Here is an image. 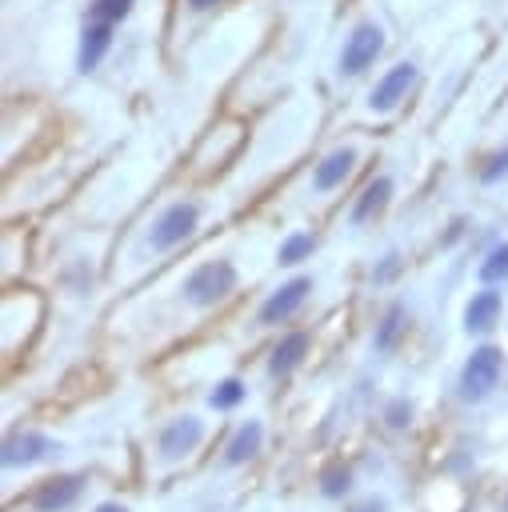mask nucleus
Segmentation results:
<instances>
[{
    "label": "nucleus",
    "instance_id": "aec40b11",
    "mask_svg": "<svg viewBox=\"0 0 508 512\" xmlns=\"http://www.w3.org/2000/svg\"><path fill=\"white\" fill-rule=\"evenodd\" d=\"M348 484H352V472L348 468H324V476H320V492L324 496H344L348 492Z\"/></svg>",
    "mask_w": 508,
    "mask_h": 512
},
{
    "label": "nucleus",
    "instance_id": "ddd939ff",
    "mask_svg": "<svg viewBox=\"0 0 508 512\" xmlns=\"http://www.w3.org/2000/svg\"><path fill=\"white\" fill-rule=\"evenodd\" d=\"M308 356V332H288L276 348H272V360H268V372L272 376H288L300 360Z\"/></svg>",
    "mask_w": 508,
    "mask_h": 512
},
{
    "label": "nucleus",
    "instance_id": "5701e85b",
    "mask_svg": "<svg viewBox=\"0 0 508 512\" xmlns=\"http://www.w3.org/2000/svg\"><path fill=\"white\" fill-rule=\"evenodd\" d=\"M384 420H388L392 428H404V424L412 420V404H408V400H392V404L384 408Z\"/></svg>",
    "mask_w": 508,
    "mask_h": 512
},
{
    "label": "nucleus",
    "instance_id": "b1692460",
    "mask_svg": "<svg viewBox=\"0 0 508 512\" xmlns=\"http://www.w3.org/2000/svg\"><path fill=\"white\" fill-rule=\"evenodd\" d=\"M216 4H220V0H188L192 12H208V8H216Z\"/></svg>",
    "mask_w": 508,
    "mask_h": 512
},
{
    "label": "nucleus",
    "instance_id": "412c9836",
    "mask_svg": "<svg viewBox=\"0 0 508 512\" xmlns=\"http://www.w3.org/2000/svg\"><path fill=\"white\" fill-rule=\"evenodd\" d=\"M132 4H136V0H92V16L116 24V20H124V16L132 12Z\"/></svg>",
    "mask_w": 508,
    "mask_h": 512
},
{
    "label": "nucleus",
    "instance_id": "9b49d317",
    "mask_svg": "<svg viewBox=\"0 0 508 512\" xmlns=\"http://www.w3.org/2000/svg\"><path fill=\"white\" fill-rule=\"evenodd\" d=\"M352 168H356V148H336V152H328V156L316 164V172H312V188H316V192H332L336 184L348 180Z\"/></svg>",
    "mask_w": 508,
    "mask_h": 512
},
{
    "label": "nucleus",
    "instance_id": "4be33fe9",
    "mask_svg": "<svg viewBox=\"0 0 508 512\" xmlns=\"http://www.w3.org/2000/svg\"><path fill=\"white\" fill-rule=\"evenodd\" d=\"M504 172H508V148H504V152H492V156L484 160V168H480V180H484V184H496Z\"/></svg>",
    "mask_w": 508,
    "mask_h": 512
},
{
    "label": "nucleus",
    "instance_id": "6ab92c4d",
    "mask_svg": "<svg viewBox=\"0 0 508 512\" xmlns=\"http://www.w3.org/2000/svg\"><path fill=\"white\" fill-rule=\"evenodd\" d=\"M208 400H212V408H236V404L244 400V384H240L236 376H228V380L216 384V392H212Z\"/></svg>",
    "mask_w": 508,
    "mask_h": 512
},
{
    "label": "nucleus",
    "instance_id": "0eeeda50",
    "mask_svg": "<svg viewBox=\"0 0 508 512\" xmlns=\"http://www.w3.org/2000/svg\"><path fill=\"white\" fill-rule=\"evenodd\" d=\"M200 440H204V420L180 416V420H172V424L160 432V456H164V460H180V456H188Z\"/></svg>",
    "mask_w": 508,
    "mask_h": 512
},
{
    "label": "nucleus",
    "instance_id": "7ed1b4c3",
    "mask_svg": "<svg viewBox=\"0 0 508 512\" xmlns=\"http://www.w3.org/2000/svg\"><path fill=\"white\" fill-rule=\"evenodd\" d=\"M196 220H200V208L196 204H168L160 216H156V224H152V248L156 252H168V248H176V244H184L192 232H196Z\"/></svg>",
    "mask_w": 508,
    "mask_h": 512
},
{
    "label": "nucleus",
    "instance_id": "a878e982",
    "mask_svg": "<svg viewBox=\"0 0 508 512\" xmlns=\"http://www.w3.org/2000/svg\"><path fill=\"white\" fill-rule=\"evenodd\" d=\"M96 512H128V508H124V504H100Z\"/></svg>",
    "mask_w": 508,
    "mask_h": 512
},
{
    "label": "nucleus",
    "instance_id": "9d476101",
    "mask_svg": "<svg viewBox=\"0 0 508 512\" xmlns=\"http://www.w3.org/2000/svg\"><path fill=\"white\" fill-rule=\"evenodd\" d=\"M48 452H56V444H52L44 432H32V428L12 432V436L4 440V464H8V468H12V464H32V460H40V456H48Z\"/></svg>",
    "mask_w": 508,
    "mask_h": 512
},
{
    "label": "nucleus",
    "instance_id": "f3484780",
    "mask_svg": "<svg viewBox=\"0 0 508 512\" xmlns=\"http://www.w3.org/2000/svg\"><path fill=\"white\" fill-rule=\"evenodd\" d=\"M312 248H316V240H312L308 232H292V236L280 244L276 260H280V264H300V260H308V256H312Z\"/></svg>",
    "mask_w": 508,
    "mask_h": 512
},
{
    "label": "nucleus",
    "instance_id": "393cba45",
    "mask_svg": "<svg viewBox=\"0 0 508 512\" xmlns=\"http://www.w3.org/2000/svg\"><path fill=\"white\" fill-rule=\"evenodd\" d=\"M356 512H384V500H364Z\"/></svg>",
    "mask_w": 508,
    "mask_h": 512
},
{
    "label": "nucleus",
    "instance_id": "1a4fd4ad",
    "mask_svg": "<svg viewBox=\"0 0 508 512\" xmlns=\"http://www.w3.org/2000/svg\"><path fill=\"white\" fill-rule=\"evenodd\" d=\"M80 488H84L80 476H52V480H44V484L36 488L32 508H36V512H64V508L80 496Z\"/></svg>",
    "mask_w": 508,
    "mask_h": 512
},
{
    "label": "nucleus",
    "instance_id": "dca6fc26",
    "mask_svg": "<svg viewBox=\"0 0 508 512\" xmlns=\"http://www.w3.org/2000/svg\"><path fill=\"white\" fill-rule=\"evenodd\" d=\"M404 320H408L404 304H392V308L384 312V320H380V328H376V348H380V352H388V348L396 344V336L404 332Z\"/></svg>",
    "mask_w": 508,
    "mask_h": 512
},
{
    "label": "nucleus",
    "instance_id": "f8f14e48",
    "mask_svg": "<svg viewBox=\"0 0 508 512\" xmlns=\"http://www.w3.org/2000/svg\"><path fill=\"white\" fill-rule=\"evenodd\" d=\"M496 316H500V292L484 288V292H476V296L468 300V308H464V328H468V332H488V328L496 324Z\"/></svg>",
    "mask_w": 508,
    "mask_h": 512
},
{
    "label": "nucleus",
    "instance_id": "f257e3e1",
    "mask_svg": "<svg viewBox=\"0 0 508 512\" xmlns=\"http://www.w3.org/2000/svg\"><path fill=\"white\" fill-rule=\"evenodd\" d=\"M380 52H384V28L372 20H360L340 48V76H360L364 68L376 64Z\"/></svg>",
    "mask_w": 508,
    "mask_h": 512
},
{
    "label": "nucleus",
    "instance_id": "39448f33",
    "mask_svg": "<svg viewBox=\"0 0 508 512\" xmlns=\"http://www.w3.org/2000/svg\"><path fill=\"white\" fill-rule=\"evenodd\" d=\"M412 84H416V64H412V60H400L396 68H388V72L380 76V84H376L372 96H368V108H372V112H392V108L408 96Z\"/></svg>",
    "mask_w": 508,
    "mask_h": 512
},
{
    "label": "nucleus",
    "instance_id": "f03ea898",
    "mask_svg": "<svg viewBox=\"0 0 508 512\" xmlns=\"http://www.w3.org/2000/svg\"><path fill=\"white\" fill-rule=\"evenodd\" d=\"M236 288V268L228 260H212V264H200L188 280H184V296L196 304V308H208L216 300H224L228 292Z\"/></svg>",
    "mask_w": 508,
    "mask_h": 512
},
{
    "label": "nucleus",
    "instance_id": "423d86ee",
    "mask_svg": "<svg viewBox=\"0 0 508 512\" xmlns=\"http://www.w3.org/2000/svg\"><path fill=\"white\" fill-rule=\"evenodd\" d=\"M308 292H312V276H296V280L280 284V288L264 300V308H260V324H280V320H288V316L304 304Z\"/></svg>",
    "mask_w": 508,
    "mask_h": 512
},
{
    "label": "nucleus",
    "instance_id": "4468645a",
    "mask_svg": "<svg viewBox=\"0 0 508 512\" xmlns=\"http://www.w3.org/2000/svg\"><path fill=\"white\" fill-rule=\"evenodd\" d=\"M388 200H392V180H388V176H376V180L360 192V200L352 204V224H364V220L380 216Z\"/></svg>",
    "mask_w": 508,
    "mask_h": 512
},
{
    "label": "nucleus",
    "instance_id": "a211bd4d",
    "mask_svg": "<svg viewBox=\"0 0 508 512\" xmlns=\"http://www.w3.org/2000/svg\"><path fill=\"white\" fill-rule=\"evenodd\" d=\"M508 276V244H492L488 248V256H484V264H480V280H504Z\"/></svg>",
    "mask_w": 508,
    "mask_h": 512
},
{
    "label": "nucleus",
    "instance_id": "2eb2a0df",
    "mask_svg": "<svg viewBox=\"0 0 508 512\" xmlns=\"http://www.w3.org/2000/svg\"><path fill=\"white\" fill-rule=\"evenodd\" d=\"M260 444H264V424H260V420H248V424H240L236 436L228 440L224 460H228V464H244V460H252V456L260 452Z\"/></svg>",
    "mask_w": 508,
    "mask_h": 512
},
{
    "label": "nucleus",
    "instance_id": "6e6552de",
    "mask_svg": "<svg viewBox=\"0 0 508 512\" xmlns=\"http://www.w3.org/2000/svg\"><path fill=\"white\" fill-rule=\"evenodd\" d=\"M108 44H112V20H88L84 24V32H80V52H76V68L80 72H92L100 60H104V52H108Z\"/></svg>",
    "mask_w": 508,
    "mask_h": 512
},
{
    "label": "nucleus",
    "instance_id": "20e7f679",
    "mask_svg": "<svg viewBox=\"0 0 508 512\" xmlns=\"http://www.w3.org/2000/svg\"><path fill=\"white\" fill-rule=\"evenodd\" d=\"M500 364H504V356H500L492 344H480V348L468 356L464 372H460V392H464L468 400H484V396L496 388V380H500Z\"/></svg>",
    "mask_w": 508,
    "mask_h": 512
}]
</instances>
